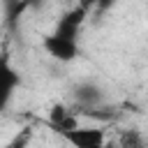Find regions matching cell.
Wrapping results in <instances>:
<instances>
[{
  "label": "cell",
  "mask_w": 148,
  "mask_h": 148,
  "mask_svg": "<svg viewBox=\"0 0 148 148\" xmlns=\"http://www.w3.org/2000/svg\"><path fill=\"white\" fill-rule=\"evenodd\" d=\"M88 16V7L86 5H76L72 9H67L58 21H56V28L51 30L53 35H60L65 39H74L79 42V35H81V28H83V21Z\"/></svg>",
  "instance_id": "cell-1"
},
{
  "label": "cell",
  "mask_w": 148,
  "mask_h": 148,
  "mask_svg": "<svg viewBox=\"0 0 148 148\" xmlns=\"http://www.w3.org/2000/svg\"><path fill=\"white\" fill-rule=\"evenodd\" d=\"M42 46H44V51H46L53 60H58V62H72V60H76V58L81 56L79 42L65 39V37L53 35V32H49V35L42 39Z\"/></svg>",
  "instance_id": "cell-2"
},
{
  "label": "cell",
  "mask_w": 148,
  "mask_h": 148,
  "mask_svg": "<svg viewBox=\"0 0 148 148\" xmlns=\"http://www.w3.org/2000/svg\"><path fill=\"white\" fill-rule=\"evenodd\" d=\"M69 146L74 148H106V134L99 127H88V125H79L72 132L60 134Z\"/></svg>",
  "instance_id": "cell-3"
},
{
  "label": "cell",
  "mask_w": 148,
  "mask_h": 148,
  "mask_svg": "<svg viewBox=\"0 0 148 148\" xmlns=\"http://www.w3.org/2000/svg\"><path fill=\"white\" fill-rule=\"evenodd\" d=\"M18 83H21L18 72L14 69L9 56L2 53V56H0V113L9 106V102H12V97H14L16 88H18Z\"/></svg>",
  "instance_id": "cell-4"
},
{
  "label": "cell",
  "mask_w": 148,
  "mask_h": 148,
  "mask_svg": "<svg viewBox=\"0 0 148 148\" xmlns=\"http://www.w3.org/2000/svg\"><path fill=\"white\" fill-rule=\"evenodd\" d=\"M72 99H74L76 109L92 111V109H99L104 104V90L92 81H81L72 88Z\"/></svg>",
  "instance_id": "cell-5"
},
{
  "label": "cell",
  "mask_w": 148,
  "mask_h": 148,
  "mask_svg": "<svg viewBox=\"0 0 148 148\" xmlns=\"http://www.w3.org/2000/svg\"><path fill=\"white\" fill-rule=\"evenodd\" d=\"M49 125L53 132L58 134H65V132H72L79 127V113L74 106H67L62 102H56L51 109H49Z\"/></svg>",
  "instance_id": "cell-6"
},
{
  "label": "cell",
  "mask_w": 148,
  "mask_h": 148,
  "mask_svg": "<svg viewBox=\"0 0 148 148\" xmlns=\"http://www.w3.org/2000/svg\"><path fill=\"white\" fill-rule=\"evenodd\" d=\"M118 146L120 148H148V139L139 127H125L118 132Z\"/></svg>",
  "instance_id": "cell-7"
},
{
  "label": "cell",
  "mask_w": 148,
  "mask_h": 148,
  "mask_svg": "<svg viewBox=\"0 0 148 148\" xmlns=\"http://www.w3.org/2000/svg\"><path fill=\"white\" fill-rule=\"evenodd\" d=\"M28 143H30V130H23L7 143V148H28Z\"/></svg>",
  "instance_id": "cell-8"
}]
</instances>
